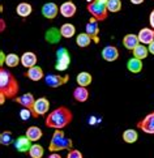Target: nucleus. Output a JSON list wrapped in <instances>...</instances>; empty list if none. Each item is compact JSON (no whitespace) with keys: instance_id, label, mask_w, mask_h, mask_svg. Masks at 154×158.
<instances>
[{"instance_id":"39","label":"nucleus","mask_w":154,"mask_h":158,"mask_svg":"<svg viewBox=\"0 0 154 158\" xmlns=\"http://www.w3.org/2000/svg\"><path fill=\"white\" fill-rule=\"evenodd\" d=\"M0 58H2V63H0V64H2V67L5 64V54L4 52H0Z\"/></svg>"},{"instance_id":"12","label":"nucleus","mask_w":154,"mask_h":158,"mask_svg":"<svg viewBox=\"0 0 154 158\" xmlns=\"http://www.w3.org/2000/svg\"><path fill=\"white\" fill-rule=\"evenodd\" d=\"M33 141L29 140V137L26 136H20L17 137V140L15 141V148L17 152H20V153H26V152H29L30 148H31V144Z\"/></svg>"},{"instance_id":"29","label":"nucleus","mask_w":154,"mask_h":158,"mask_svg":"<svg viewBox=\"0 0 154 158\" xmlns=\"http://www.w3.org/2000/svg\"><path fill=\"white\" fill-rule=\"evenodd\" d=\"M20 63H21V56H19L15 52H10L5 56V64H7V67H9V68H15V67H17Z\"/></svg>"},{"instance_id":"14","label":"nucleus","mask_w":154,"mask_h":158,"mask_svg":"<svg viewBox=\"0 0 154 158\" xmlns=\"http://www.w3.org/2000/svg\"><path fill=\"white\" fill-rule=\"evenodd\" d=\"M102 58H103L106 61H110V63L118 60V58H119L118 47L112 46V44H108V46L103 47V50H102Z\"/></svg>"},{"instance_id":"23","label":"nucleus","mask_w":154,"mask_h":158,"mask_svg":"<svg viewBox=\"0 0 154 158\" xmlns=\"http://www.w3.org/2000/svg\"><path fill=\"white\" fill-rule=\"evenodd\" d=\"M25 135H26L27 137H29V140H31L33 143H35V141H38V140H41V139H42L43 132H42V129L39 128V127H37V126H31V127H29V128L26 129Z\"/></svg>"},{"instance_id":"8","label":"nucleus","mask_w":154,"mask_h":158,"mask_svg":"<svg viewBox=\"0 0 154 158\" xmlns=\"http://www.w3.org/2000/svg\"><path fill=\"white\" fill-rule=\"evenodd\" d=\"M137 128L148 135H154V111L149 112L137 123Z\"/></svg>"},{"instance_id":"31","label":"nucleus","mask_w":154,"mask_h":158,"mask_svg":"<svg viewBox=\"0 0 154 158\" xmlns=\"http://www.w3.org/2000/svg\"><path fill=\"white\" fill-rule=\"evenodd\" d=\"M122 0H108L107 2V9L111 13H118L122 10Z\"/></svg>"},{"instance_id":"37","label":"nucleus","mask_w":154,"mask_h":158,"mask_svg":"<svg viewBox=\"0 0 154 158\" xmlns=\"http://www.w3.org/2000/svg\"><path fill=\"white\" fill-rule=\"evenodd\" d=\"M148 48H149V52L152 55H154V41L150 43V44H148Z\"/></svg>"},{"instance_id":"27","label":"nucleus","mask_w":154,"mask_h":158,"mask_svg":"<svg viewBox=\"0 0 154 158\" xmlns=\"http://www.w3.org/2000/svg\"><path fill=\"white\" fill-rule=\"evenodd\" d=\"M132 52H133V56H135V58H137V59H140V60L146 59V58H148V55L150 54V52H149V48L146 47V44H142V43H140L139 46L136 47Z\"/></svg>"},{"instance_id":"32","label":"nucleus","mask_w":154,"mask_h":158,"mask_svg":"<svg viewBox=\"0 0 154 158\" xmlns=\"http://www.w3.org/2000/svg\"><path fill=\"white\" fill-rule=\"evenodd\" d=\"M13 143V133L10 131H4L0 135V144L4 146H8Z\"/></svg>"},{"instance_id":"19","label":"nucleus","mask_w":154,"mask_h":158,"mask_svg":"<svg viewBox=\"0 0 154 158\" xmlns=\"http://www.w3.org/2000/svg\"><path fill=\"white\" fill-rule=\"evenodd\" d=\"M25 76L31 81H39V80H42V78H44V72H43V69L41 68V67L34 65V67H31V68L27 69Z\"/></svg>"},{"instance_id":"25","label":"nucleus","mask_w":154,"mask_h":158,"mask_svg":"<svg viewBox=\"0 0 154 158\" xmlns=\"http://www.w3.org/2000/svg\"><path fill=\"white\" fill-rule=\"evenodd\" d=\"M122 137H123V140H124V143H127V144H133V143H136V141L139 140V133H137V131H136V129L128 128V129H125V131L123 132Z\"/></svg>"},{"instance_id":"3","label":"nucleus","mask_w":154,"mask_h":158,"mask_svg":"<svg viewBox=\"0 0 154 158\" xmlns=\"http://www.w3.org/2000/svg\"><path fill=\"white\" fill-rule=\"evenodd\" d=\"M48 149L50 152H60V150L69 152L73 149V141L65 136L63 129H55V132L50 141Z\"/></svg>"},{"instance_id":"5","label":"nucleus","mask_w":154,"mask_h":158,"mask_svg":"<svg viewBox=\"0 0 154 158\" xmlns=\"http://www.w3.org/2000/svg\"><path fill=\"white\" fill-rule=\"evenodd\" d=\"M71 64V55L68 52L65 47H59L56 51V64L55 69L59 72H64L68 69V67Z\"/></svg>"},{"instance_id":"13","label":"nucleus","mask_w":154,"mask_h":158,"mask_svg":"<svg viewBox=\"0 0 154 158\" xmlns=\"http://www.w3.org/2000/svg\"><path fill=\"white\" fill-rule=\"evenodd\" d=\"M76 12H77V7H76L75 3L71 2V0L64 2L60 5V15L63 16V17H65V19L73 17V16L76 15Z\"/></svg>"},{"instance_id":"18","label":"nucleus","mask_w":154,"mask_h":158,"mask_svg":"<svg viewBox=\"0 0 154 158\" xmlns=\"http://www.w3.org/2000/svg\"><path fill=\"white\" fill-rule=\"evenodd\" d=\"M123 44H124V47L127 50L133 51V50L140 44L139 35L137 34H125L124 38H123Z\"/></svg>"},{"instance_id":"9","label":"nucleus","mask_w":154,"mask_h":158,"mask_svg":"<svg viewBox=\"0 0 154 158\" xmlns=\"http://www.w3.org/2000/svg\"><path fill=\"white\" fill-rule=\"evenodd\" d=\"M85 33L90 35L94 43H99V21L94 17H90L86 26H85Z\"/></svg>"},{"instance_id":"30","label":"nucleus","mask_w":154,"mask_h":158,"mask_svg":"<svg viewBox=\"0 0 154 158\" xmlns=\"http://www.w3.org/2000/svg\"><path fill=\"white\" fill-rule=\"evenodd\" d=\"M29 153V157L30 158H43V154H44V149L42 145L39 144H33L30 150L27 152Z\"/></svg>"},{"instance_id":"10","label":"nucleus","mask_w":154,"mask_h":158,"mask_svg":"<svg viewBox=\"0 0 154 158\" xmlns=\"http://www.w3.org/2000/svg\"><path fill=\"white\" fill-rule=\"evenodd\" d=\"M42 15H43V17L44 19H47V20H54L56 16H58V13L60 12V8L56 5L55 3H44L42 5Z\"/></svg>"},{"instance_id":"15","label":"nucleus","mask_w":154,"mask_h":158,"mask_svg":"<svg viewBox=\"0 0 154 158\" xmlns=\"http://www.w3.org/2000/svg\"><path fill=\"white\" fill-rule=\"evenodd\" d=\"M139 39L142 44H150L154 41V29L153 27H142L139 31Z\"/></svg>"},{"instance_id":"34","label":"nucleus","mask_w":154,"mask_h":158,"mask_svg":"<svg viewBox=\"0 0 154 158\" xmlns=\"http://www.w3.org/2000/svg\"><path fill=\"white\" fill-rule=\"evenodd\" d=\"M67 158H84V156H82V153H81L80 150H77V149H72V150L68 152Z\"/></svg>"},{"instance_id":"36","label":"nucleus","mask_w":154,"mask_h":158,"mask_svg":"<svg viewBox=\"0 0 154 158\" xmlns=\"http://www.w3.org/2000/svg\"><path fill=\"white\" fill-rule=\"evenodd\" d=\"M48 158H61V156L59 154V152H51Z\"/></svg>"},{"instance_id":"40","label":"nucleus","mask_w":154,"mask_h":158,"mask_svg":"<svg viewBox=\"0 0 154 158\" xmlns=\"http://www.w3.org/2000/svg\"><path fill=\"white\" fill-rule=\"evenodd\" d=\"M86 2H88V3H92V2H94V0H86Z\"/></svg>"},{"instance_id":"11","label":"nucleus","mask_w":154,"mask_h":158,"mask_svg":"<svg viewBox=\"0 0 154 158\" xmlns=\"http://www.w3.org/2000/svg\"><path fill=\"white\" fill-rule=\"evenodd\" d=\"M15 102H17L21 107H25V109H29L33 110L34 103H35V98L31 93H26V94H22V95H17V97L13 99ZM33 112V111H31Z\"/></svg>"},{"instance_id":"16","label":"nucleus","mask_w":154,"mask_h":158,"mask_svg":"<svg viewBox=\"0 0 154 158\" xmlns=\"http://www.w3.org/2000/svg\"><path fill=\"white\" fill-rule=\"evenodd\" d=\"M61 37H63L61 31H60V29H58V27H50V29H47L46 33H44V39H46V42H48L51 44L60 42Z\"/></svg>"},{"instance_id":"28","label":"nucleus","mask_w":154,"mask_h":158,"mask_svg":"<svg viewBox=\"0 0 154 158\" xmlns=\"http://www.w3.org/2000/svg\"><path fill=\"white\" fill-rule=\"evenodd\" d=\"M92 42H93V39L90 38V35L88 34V33H80V34L77 35V38H76V44L81 48L88 47Z\"/></svg>"},{"instance_id":"26","label":"nucleus","mask_w":154,"mask_h":158,"mask_svg":"<svg viewBox=\"0 0 154 158\" xmlns=\"http://www.w3.org/2000/svg\"><path fill=\"white\" fill-rule=\"evenodd\" d=\"M60 31H61L63 38L69 39V38H72L73 35L76 34V26L73 25V24H69V22H67V24H63V25L60 26Z\"/></svg>"},{"instance_id":"20","label":"nucleus","mask_w":154,"mask_h":158,"mask_svg":"<svg viewBox=\"0 0 154 158\" xmlns=\"http://www.w3.org/2000/svg\"><path fill=\"white\" fill-rule=\"evenodd\" d=\"M73 98H75V101H77V102H86L88 98H89V90L88 88H85V86H78L73 89Z\"/></svg>"},{"instance_id":"1","label":"nucleus","mask_w":154,"mask_h":158,"mask_svg":"<svg viewBox=\"0 0 154 158\" xmlns=\"http://www.w3.org/2000/svg\"><path fill=\"white\" fill-rule=\"evenodd\" d=\"M20 92V85L13 73L5 69L4 67L0 68V105L5 102V99H15Z\"/></svg>"},{"instance_id":"6","label":"nucleus","mask_w":154,"mask_h":158,"mask_svg":"<svg viewBox=\"0 0 154 158\" xmlns=\"http://www.w3.org/2000/svg\"><path fill=\"white\" fill-rule=\"evenodd\" d=\"M50 110V101L46 97H41L35 99V103L33 107V118H39L42 115H46Z\"/></svg>"},{"instance_id":"2","label":"nucleus","mask_w":154,"mask_h":158,"mask_svg":"<svg viewBox=\"0 0 154 158\" xmlns=\"http://www.w3.org/2000/svg\"><path fill=\"white\" fill-rule=\"evenodd\" d=\"M73 120V114L72 111L65 106H59L55 110L48 112L46 116V127L47 128H54V129H63L67 126H69Z\"/></svg>"},{"instance_id":"38","label":"nucleus","mask_w":154,"mask_h":158,"mask_svg":"<svg viewBox=\"0 0 154 158\" xmlns=\"http://www.w3.org/2000/svg\"><path fill=\"white\" fill-rule=\"evenodd\" d=\"M129 2L132 3V4H135V5H140V4H142V3H144L145 0H129Z\"/></svg>"},{"instance_id":"24","label":"nucleus","mask_w":154,"mask_h":158,"mask_svg":"<svg viewBox=\"0 0 154 158\" xmlns=\"http://www.w3.org/2000/svg\"><path fill=\"white\" fill-rule=\"evenodd\" d=\"M127 69L131 73H140L142 71V60L137 59V58H131L127 61Z\"/></svg>"},{"instance_id":"7","label":"nucleus","mask_w":154,"mask_h":158,"mask_svg":"<svg viewBox=\"0 0 154 158\" xmlns=\"http://www.w3.org/2000/svg\"><path fill=\"white\" fill-rule=\"evenodd\" d=\"M44 84L48 86V88H59L63 86L64 84H67L69 81V75H65V76H61V75H46L44 76Z\"/></svg>"},{"instance_id":"35","label":"nucleus","mask_w":154,"mask_h":158,"mask_svg":"<svg viewBox=\"0 0 154 158\" xmlns=\"http://www.w3.org/2000/svg\"><path fill=\"white\" fill-rule=\"evenodd\" d=\"M149 24H150V27H153L154 29V9L150 12V15H149Z\"/></svg>"},{"instance_id":"17","label":"nucleus","mask_w":154,"mask_h":158,"mask_svg":"<svg viewBox=\"0 0 154 158\" xmlns=\"http://www.w3.org/2000/svg\"><path fill=\"white\" fill-rule=\"evenodd\" d=\"M37 61H38V58L37 55L31 52V51H26L21 55V64L25 67V68H31V67L37 65Z\"/></svg>"},{"instance_id":"4","label":"nucleus","mask_w":154,"mask_h":158,"mask_svg":"<svg viewBox=\"0 0 154 158\" xmlns=\"http://www.w3.org/2000/svg\"><path fill=\"white\" fill-rule=\"evenodd\" d=\"M107 2L108 0H94L92 3H88V12L92 15V17L97 19L98 21H105L108 16Z\"/></svg>"},{"instance_id":"22","label":"nucleus","mask_w":154,"mask_h":158,"mask_svg":"<svg viewBox=\"0 0 154 158\" xmlns=\"http://www.w3.org/2000/svg\"><path fill=\"white\" fill-rule=\"evenodd\" d=\"M93 81V76L90 75L89 72L86 71H84V72H80L77 77H76V82H77V85L78 86H85V88H88L90 84H92Z\"/></svg>"},{"instance_id":"21","label":"nucleus","mask_w":154,"mask_h":158,"mask_svg":"<svg viewBox=\"0 0 154 158\" xmlns=\"http://www.w3.org/2000/svg\"><path fill=\"white\" fill-rule=\"evenodd\" d=\"M16 12H17V15H19L20 17L26 19V17H29V16L31 15V12H33V7H31V4L22 2V3H20V4H17Z\"/></svg>"},{"instance_id":"33","label":"nucleus","mask_w":154,"mask_h":158,"mask_svg":"<svg viewBox=\"0 0 154 158\" xmlns=\"http://www.w3.org/2000/svg\"><path fill=\"white\" fill-rule=\"evenodd\" d=\"M31 116H33V112H31V110H29V109H25V107H22V109L20 110V118H21V120L26 122V120H29Z\"/></svg>"}]
</instances>
